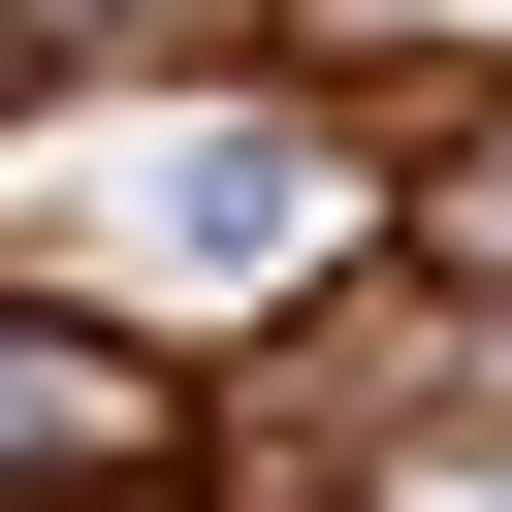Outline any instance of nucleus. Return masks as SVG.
Returning a JSON list of instances; mask_svg holds the SVG:
<instances>
[{"label": "nucleus", "mask_w": 512, "mask_h": 512, "mask_svg": "<svg viewBox=\"0 0 512 512\" xmlns=\"http://www.w3.org/2000/svg\"><path fill=\"white\" fill-rule=\"evenodd\" d=\"M160 448H192V384H160V352H96V320H0V480H96V512H128Z\"/></svg>", "instance_id": "f257e3e1"}, {"label": "nucleus", "mask_w": 512, "mask_h": 512, "mask_svg": "<svg viewBox=\"0 0 512 512\" xmlns=\"http://www.w3.org/2000/svg\"><path fill=\"white\" fill-rule=\"evenodd\" d=\"M448 256H480V288H512V128H480V160H448Z\"/></svg>", "instance_id": "f03ea898"}, {"label": "nucleus", "mask_w": 512, "mask_h": 512, "mask_svg": "<svg viewBox=\"0 0 512 512\" xmlns=\"http://www.w3.org/2000/svg\"><path fill=\"white\" fill-rule=\"evenodd\" d=\"M0 32H64V64H128V32H192V0H0Z\"/></svg>", "instance_id": "7ed1b4c3"}]
</instances>
